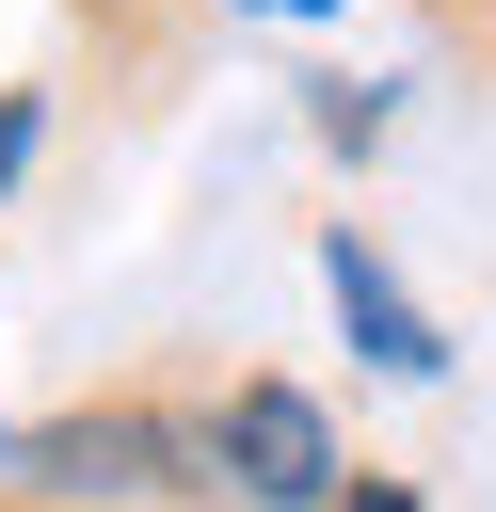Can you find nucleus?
I'll list each match as a JSON object with an SVG mask.
<instances>
[{"label":"nucleus","instance_id":"nucleus-6","mask_svg":"<svg viewBox=\"0 0 496 512\" xmlns=\"http://www.w3.org/2000/svg\"><path fill=\"white\" fill-rule=\"evenodd\" d=\"M336 512H416V496H400V480H368V496H336Z\"/></svg>","mask_w":496,"mask_h":512},{"label":"nucleus","instance_id":"nucleus-1","mask_svg":"<svg viewBox=\"0 0 496 512\" xmlns=\"http://www.w3.org/2000/svg\"><path fill=\"white\" fill-rule=\"evenodd\" d=\"M0 480H16L32 512H144V496H208V416H160V400L32 416V432H0Z\"/></svg>","mask_w":496,"mask_h":512},{"label":"nucleus","instance_id":"nucleus-3","mask_svg":"<svg viewBox=\"0 0 496 512\" xmlns=\"http://www.w3.org/2000/svg\"><path fill=\"white\" fill-rule=\"evenodd\" d=\"M320 288H336V320H352V352H368L384 384H432V368H448V336H432V304H416V288H400V272H384V256L352 240V224L320 240Z\"/></svg>","mask_w":496,"mask_h":512},{"label":"nucleus","instance_id":"nucleus-2","mask_svg":"<svg viewBox=\"0 0 496 512\" xmlns=\"http://www.w3.org/2000/svg\"><path fill=\"white\" fill-rule=\"evenodd\" d=\"M208 480H224L240 512H336V480H352V464H336V416H320L304 384H272V368H256V384H224V400H208Z\"/></svg>","mask_w":496,"mask_h":512},{"label":"nucleus","instance_id":"nucleus-4","mask_svg":"<svg viewBox=\"0 0 496 512\" xmlns=\"http://www.w3.org/2000/svg\"><path fill=\"white\" fill-rule=\"evenodd\" d=\"M320 144H336V160H368V144H384V96H368V80H336V96H320Z\"/></svg>","mask_w":496,"mask_h":512},{"label":"nucleus","instance_id":"nucleus-7","mask_svg":"<svg viewBox=\"0 0 496 512\" xmlns=\"http://www.w3.org/2000/svg\"><path fill=\"white\" fill-rule=\"evenodd\" d=\"M256 16H336V0H256Z\"/></svg>","mask_w":496,"mask_h":512},{"label":"nucleus","instance_id":"nucleus-5","mask_svg":"<svg viewBox=\"0 0 496 512\" xmlns=\"http://www.w3.org/2000/svg\"><path fill=\"white\" fill-rule=\"evenodd\" d=\"M32 144H48V96H0V192L32 176Z\"/></svg>","mask_w":496,"mask_h":512}]
</instances>
